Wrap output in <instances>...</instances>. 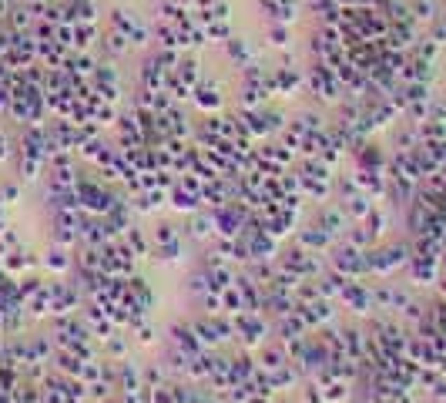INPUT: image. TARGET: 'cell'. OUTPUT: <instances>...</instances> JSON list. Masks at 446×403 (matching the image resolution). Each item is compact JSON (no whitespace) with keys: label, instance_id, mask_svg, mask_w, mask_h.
<instances>
[{"label":"cell","instance_id":"obj_1","mask_svg":"<svg viewBox=\"0 0 446 403\" xmlns=\"http://www.w3.org/2000/svg\"><path fill=\"white\" fill-rule=\"evenodd\" d=\"M410 11H413V17H419V20H430V17H433V4H430V0H416Z\"/></svg>","mask_w":446,"mask_h":403}]
</instances>
